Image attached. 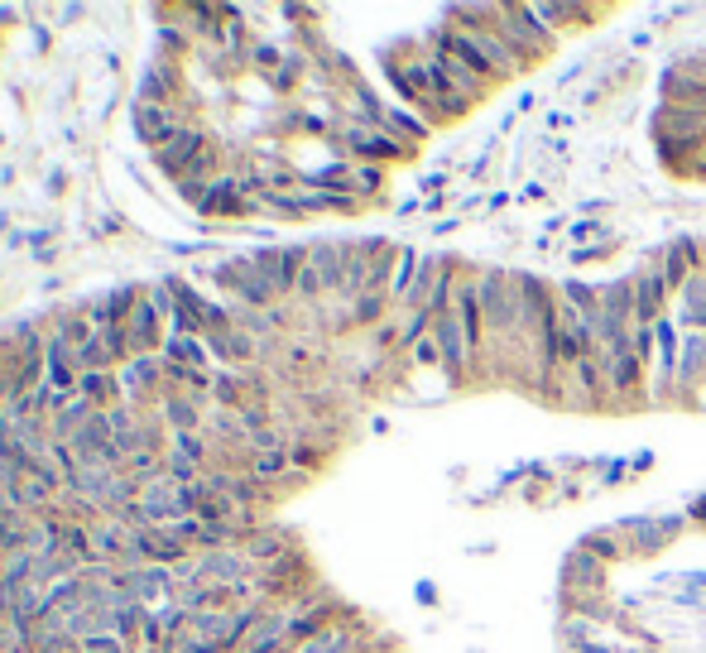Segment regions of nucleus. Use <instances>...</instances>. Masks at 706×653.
<instances>
[{"instance_id": "obj_16", "label": "nucleus", "mask_w": 706, "mask_h": 653, "mask_svg": "<svg viewBox=\"0 0 706 653\" xmlns=\"http://www.w3.org/2000/svg\"><path fill=\"white\" fill-rule=\"evenodd\" d=\"M135 101H149V106H188L183 101V77H178V63H164L154 58L140 77V97Z\"/></svg>"}, {"instance_id": "obj_21", "label": "nucleus", "mask_w": 706, "mask_h": 653, "mask_svg": "<svg viewBox=\"0 0 706 653\" xmlns=\"http://www.w3.org/2000/svg\"><path fill=\"white\" fill-rule=\"evenodd\" d=\"M390 313H394L390 293H361L351 303V332H375L380 322H390Z\"/></svg>"}, {"instance_id": "obj_2", "label": "nucleus", "mask_w": 706, "mask_h": 653, "mask_svg": "<svg viewBox=\"0 0 706 653\" xmlns=\"http://www.w3.org/2000/svg\"><path fill=\"white\" fill-rule=\"evenodd\" d=\"M495 34L510 44V53L524 63V73H529V68H538V63H548V58H553V49H558V34L538 25L534 10H529L524 0L500 5V25H495Z\"/></svg>"}, {"instance_id": "obj_13", "label": "nucleus", "mask_w": 706, "mask_h": 653, "mask_svg": "<svg viewBox=\"0 0 706 653\" xmlns=\"http://www.w3.org/2000/svg\"><path fill=\"white\" fill-rule=\"evenodd\" d=\"M125 337H130V356H159L164 351V313L149 303V293H140V303L130 308V322H125Z\"/></svg>"}, {"instance_id": "obj_22", "label": "nucleus", "mask_w": 706, "mask_h": 653, "mask_svg": "<svg viewBox=\"0 0 706 653\" xmlns=\"http://www.w3.org/2000/svg\"><path fill=\"white\" fill-rule=\"evenodd\" d=\"M418 269H423V250H414V245H399V265H394V279H390L394 313L404 308V298H409V289H414Z\"/></svg>"}, {"instance_id": "obj_23", "label": "nucleus", "mask_w": 706, "mask_h": 653, "mask_svg": "<svg viewBox=\"0 0 706 653\" xmlns=\"http://www.w3.org/2000/svg\"><path fill=\"white\" fill-rule=\"evenodd\" d=\"M601 308L615 313V317H625V322H634V279H630V274L601 284Z\"/></svg>"}, {"instance_id": "obj_26", "label": "nucleus", "mask_w": 706, "mask_h": 653, "mask_svg": "<svg viewBox=\"0 0 706 653\" xmlns=\"http://www.w3.org/2000/svg\"><path fill=\"white\" fill-rule=\"evenodd\" d=\"M188 49H193V39H188V34H178L173 25L159 29V53H154V58H164V63H183Z\"/></svg>"}, {"instance_id": "obj_30", "label": "nucleus", "mask_w": 706, "mask_h": 653, "mask_svg": "<svg viewBox=\"0 0 706 653\" xmlns=\"http://www.w3.org/2000/svg\"><path fill=\"white\" fill-rule=\"evenodd\" d=\"M630 346H634V356L654 370V327H634V337H630Z\"/></svg>"}, {"instance_id": "obj_41", "label": "nucleus", "mask_w": 706, "mask_h": 653, "mask_svg": "<svg viewBox=\"0 0 706 653\" xmlns=\"http://www.w3.org/2000/svg\"><path fill=\"white\" fill-rule=\"evenodd\" d=\"M558 231H562V217H548V221H543V241H548V236H558Z\"/></svg>"}, {"instance_id": "obj_33", "label": "nucleus", "mask_w": 706, "mask_h": 653, "mask_svg": "<svg viewBox=\"0 0 706 653\" xmlns=\"http://www.w3.org/2000/svg\"><path fill=\"white\" fill-rule=\"evenodd\" d=\"M462 212H452V217H442V221H433V236H452V231H457V226H462Z\"/></svg>"}, {"instance_id": "obj_27", "label": "nucleus", "mask_w": 706, "mask_h": 653, "mask_svg": "<svg viewBox=\"0 0 706 653\" xmlns=\"http://www.w3.org/2000/svg\"><path fill=\"white\" fill-rule=\"evenodd\" d=\"M495 154H500V140H486V149L466 164V178H471V183H481V178L490 173V164H495Z\"/></svg>"}, {"instance_id": "obj_10", "label": "nucleus", "mask_w": 706, "mask_h": 653, "mask_svg": "<svg viewBox=\"0 0 706 653\" xmlns=\"http://www.w3.org/2000/svg\"><path fill=\"white\" fill-rule=\"evenodd\" d=\"M130 121H135V135H140L149 149H164L193 116H188V106H149V101H135Z\"/></svg>"}, {"instance_id": "obj_1", "label": "nucleus", "mask_w": 706, "mask_h": 653, "mask_svg": "<svg viewBox=\"0 0 706 653\" xmlns=\"http://www.w3.org/2000/svg\"><path fill=\"white\" fill-rule=\"evenodd\" d=\"M332 140L341 145V154H346L351 164H380V169L404 164V159H414V154H418V149L399 145L390 130H380L375 121H356V116H341Z\"/></svg>"}, {"instance_id": "obj_32", "label": "nucleus", "mask_w": 706, "mask_h": 653, "mask_svg": "<svg viewBox=\"0 0 706 653\" xmlns=\"http://www.w3.org/2000/svg\"><path fill=\"white\" fill-rule=\"evenodd\" d=\"M620 481H630V466H625V461H606V476H601V490H606V485H620Z\"/></svg>"}, {"instance_id": "obj_8", "label": "nucleus", "mask_w": 706, "mask_h": 653, "mask_svg": "<svg viewBox=\"0 0 706 653\" xmlns=\"http://www.w3.org/2000/svg\"><path fill=\"white\" fill-rule=\"evenodd\" d=\"M630 279H634V327H654L658 317H668V298H673V289H668L663 269H658L654 260H644Z\"/></svg>"}, {"instance_id": "obj_25", "label": "nucleus", "mask_w": 706, "mask_h": 653, "mask_svg": "<svg viewBox=\"0 0 706 653\" xmlns=\"http://www.w3.org/2000/svg\"><path fill=\"white\" fill-rule=\"evenodd\" d=\"M615 250H620V236H615V241H601V245H572V250H567V265H577V269L601 265V260H610Z\"/></svg>"}, {"instance_id": "obj_42", "label": "nucleus", "mask_w": 706, "mask_h": 653, "mask_svg": "<svg viewBox=\"0 0 706 653\" xmlns=\"http://www.w3.org/2000/svg\"><path fill=\"white\" fill-rule=\"evenodd\" d=\"M692 178H706V145H702V154H697V164H692Z\"/></svg>"}, {"instance_id": "obj_18", "label": "nucleus", "mask_w": 706, "mask_h": 653, "mask_svg": "<svg viewBox=\"0 0 706 653\" xmlns=\"http://www.w3.org/2000/svg\"><path fill=\"white\" fill-rule=\"evenodd\" d=\"M77 399H87L92 409H116V404H121V380H116V370H82Z\"/></svg>"}, {"instance_id": "obj_39", "label": "nucleus", "mask_w": 706, "mask_h": 653, "mask_svg": "<svg viewBox=\"0 0 706 653\" xmlns=\"http://www.w3.org/2000/svg\"><path fill=\"white\" fill-rule=\"evenodd\" d=\"M418 601H423V605H433V601H438V586H428V581H418Z\"/></svg>"}, {"instance_id": "obj_15", "label": "nucleus", "mask_w": 706, "mask_h": 653, "mask_svg": "<svg viewBox=\"0 0 706 653\" xmlns=\"http://www.w3.org/2000/svg\"><path fill=\"white\" fill-rule=\"evenodd\" d=\"M558 591H582V596H606V562H596L591 553L572 548L567 562H562Z\"/></svg>"}, {"instance_id": "obj_6", "label": "nucleus", "mask_w": 706, "mask_h": 653, "mask_svg": "<svg viewBox=\"0 0 706 653\" xmlns=\"http://www.w3.org/2000/svg\"><path fill=\"white\" fill-rule=\"evenodd\" d=\"M615 529L625 533V548H630V557H658L682 529H687V514H663V519L630 514V519H615Z\"/></svg>"}, {"instance_id": "obj_37", "label": "nucleus", "mask_w": 706, "mask_h": 653, "mask_svg": "<svg viewBox=\"0 0 706 653\" xmlns=\"http://www.w3.org/2000/svg\"><path fill=\"white\" fill-rule=\"evenodd\" d=\"M687 519H697V524H702V529H706V490H702V495H697V500H692V509H687Z\"/></svg>"}, {"instance_id": "obj_35", "label": "nucleus", "mask_w": 706, "mask_h": 653, "mask_svg": "<svg viewBox=\"0 0 706 653\" xmlns=\"http://www.w3.org/2000/svg\"><path fill=\"white\" fill-rule=\"evenodd\" d=\"M510 202H514L510 193H490V197H486V217H495V212H505Z\"/></svg>"}, {"instance_id": "obj_28", "label": "nucleus", "mask_w": 706, "mask_h": 653, "mask_svg": "<svg viewBox=\"0 0 706 653\" xmlns=\"http://www.w3.org/2000/svg\"><path fill=\"white\" fill-rule=\"evenodd\" d=\"M409 361L418 365V370H442V356H438V341L433 337H423L414 346V351H409Z\"/></svg>"}, {"instance_id": "obj_40", "label": "nucleus", "mask_w": 706, "mask_h": 653, "mask_svg": "<svg viewBox=\"0 0 706 653\" xmlns=\"http://www.w3.org/2000/svg\"><path fill=\"white\" fill-rule=\"evenodd\" d=\"M649 466H654V452H639V457L630 461V471H649Z\"/></svg>"}, {"instance_id": "obj_31", "label": "nucleus", "mask_w": 706, "mask_h": 653, "mask_svg": "<svg viewBox=\"0 0 706 653\" xmlns=\"http://www.w3.org/2000/svg\"><path fill=\"white\" fill-rule=\"evenodd\" d=\"M572 111H548V121H543V135H562V130H572Z\"/></svg>"}, {"instance_id": "obj_11", "label": "nucleus", "mask_w": 706, "mask_h": 653, "mask_svg": "<svg viewBox=\"0 0 706 653\" xmlns=\"http://www.w3.org/2000/svg\"><path fill=\"white\" fill-rule=\"evenodd\" d=\"M255 265L265 269V279L274 284V293L293 303V284L308 265V245H269V250H255Z\"/></svg>"}, {"instance_id": "obj_19", "label": "nucleus", "mask_w": 706, "mask_h": 653, "mask_svg": "<svg viewBox=\"0 0 706 653\" xmlns=\"http://www.w3.org/2000/svg\"><path fill=\"white\" fill-rule=\"evenodd\" d=\"M577 548H582V553H591L596 562H606V567H610V562H625V557H630V548H625V533L615 529V524L582 533V538H577Z\"/></svg>"}, {"instance_id": "obj_14", "label": "nucleus", "mask_w": 706, "mask_h": 653, "mask_svg": "<svg viewBox=\"0 0 706 653\" xmlns=\"http://www.w3.org/2000/svg\"><path fill=\"white\" fill-rule=\"evenodd\" d=\"M77 380H82V365H77L68 337H63L58 327H53V332H49V346H44V385L63 389V394H77Z\"/></svg>"}, {"instance_id": "obj_36", "label": "nucleus", "mask_w": 706, "mask_h": 653, "mask_svg": "<svg viewBox=\"0 0 706 653\" xmlns=\"http://www.w3.org/2000/svg\"><path fill=\"white\" fill-rule=\"evenodd\" d=\"M543 197H548V183L538 178V183H529V188L519 193V202H543Z\"/></svg>"}, {"instance_id": "obj_29", "label": "nucleus", "mask_w": 706, "mask_h": 653, "mask_svg": "<svg viewBox=\"0 0 706 653\" xmlns=\"http://www.w3.org/2000/svg\"><path fill=\"white\" fill-rule=\"evenodd\" d=\"M447 183H452V173L433 169V173H423V178H418V193H423V197H447Z\"/></svg>"}, {"instance_id": "obj_17", "label": "nucleus", "mask_w": 706, "mask_h": 653, "mask_svg": "<svg viewBox=\"0 0 706 653\" xmlns=\"http://www.w3.org/2000/svg\"><path fill=\"white\" fill-rule=\"evenodd\" d=\"M380 130H390L394 140H399V145H409V149H418L423 145V140H433V125L423 121V116H418V111H409V106H399V101H385V106H380Z\"/></svg>"}, {"instance_id": "obj_9", "label": "nucleus", "mask_w": 706, "mask_h": 653, "mask_svg": "<svg viewBox=\"0 0 706 653\" xmlns=\"http://www.w3.org/2000/svg\"><path fill=\"white\" fill-rule=\"evenodd\" d=\"M534 20L553 34H577V29H596L601 15H610V5H582V0H534L529 5Z\"/></svg>"}, {"instance_id": "obj_34", "label": "nucleus", "mask_w": 706, "mask_h": 653, "mask_svg": "<svg viewBox=\"0 0 706 653\" xmlns=\"http://www.w3.org/2000/svg\"><path fill=\"white\" fill-rule=\"evenodd\" d=\"M586 68H591L586 58H582V63H572V68H562V73H558V87H572V82H577V77H582Z\"/></svg>"}, {"instance_id": "obj_5", "label": "nucleus", "mask_w": 706, "mask_h": 653, "mask_svg": "<svg viewBox=\"0 0 706 653\" xmlns=\"http://www.w3.org/2000/svg\"><path fill=\"white\" fill-rule=\"evenodd\" d=\"M212 279H217V289L236 293L241 298V308H279L284 298L274 293V284L265 279V269L255 265V255H236V260H221L217 269H212Z\"/></svg>"}, {"instance_id": "obj_4", "label": "nucleus", "mask_w": 706, "mask_h": 653, "mask_svg": "<svg viewBox=\"0 0 706 653\" xmlns=\"http://www.w3.org/2000/svg\"><path fill=\"white\" fill-rule=\"evenodd\" d=\"M10 337H15V351H10L5 389H10V404H20V399H29L34 389L44 385V346H49V337H44L39 327H15ZM10 404H5V409H10Z\"/></svg>"}, {"instance_id": "obj_24", "label": "nucleus", "mask_w": 706, "mask_h": 653, "mask_svg": "<svg viewBox=\"0 0 706 653\" xmlns=\"http://www.w3.org/2000/svg\"><path fill=\"white\" fill-rule=\"evenodd\" d=\"M351 193L361 197V202H375V197L385 193V169L380 164H351Z\"/></svg>"}, {"instance_id": "obj_20", "label": "nucleus", "mask_w": 706, "mask_h": 653, "mask_svg": "<svg viewBox=\"0 0 706 653\" xmlns=\"http://www.w3.org/2000/svg\"><path fill=\"white\" fill-rule=\"evenodd\" d=\"M558 293H562V303H572V308L586 317V327H591V337H596V322H601V289L586 284V279H562Z\"/></svg>"}, {"instance_id": "obj_12", "label": "nucleus", "mask_w": 706, "mask_h": 653, "mask_svg": "<svg viewBox=\"0 0 706 653\" xmlns=\"http://www.w3.org/2000/svg\"><path fill=\"white\" fill-rule=\"evenodd\" d=\"M207 145H212V135H207V130H202L197 121H188V125H183V130H178V135L169 140V145L154 149V164H159V173H169L173 183H178V178L188 173V164H193V159H197V154H202Z\"/></svg>"}, {"instance_id": "obj_7", "label": "nucleus", "mask_w": 706, "mask_h": 653, "mask_svg": "<svg viewBox=\"0 0 706 653\" xmlns=\"http://www.w3.org/2000/svg\"><path fill=\"white\" fill-rule=\"evenodd\" d=\"M658 101L706 116V77L697 68H687V63H663V73H658Z\"/></svg>"}, {"instance_id": "obj_38", "label": "nucleus", "mask_w": 706, "mask_h": 653, "mask_svg": "<svg viewBox=\"0 0 706 653\" xmlns=\"http://www.w3.org/2000/svg\"><path fill=\"white\" fill-rule=\"evenodd\" d=\"M687 591H706V572H687V577H678Z\"/></svg>"}, {"instance_id": "obj_3", "label": "nucleus", "mask_w": 706, "mask_h": 653, "mask_svg": "<svg viewBox=\"0 0 706 653\" xmlns=\"http://www.w3.org/2000/svg\"><path fill=\"white\" fill-rule=\"evenodd\" d=\"M630 337L610 341V346H596V361H601V370H606V399L610 404H644V399H649V365L634 356Z\"/></svg>"}]
</instances>
